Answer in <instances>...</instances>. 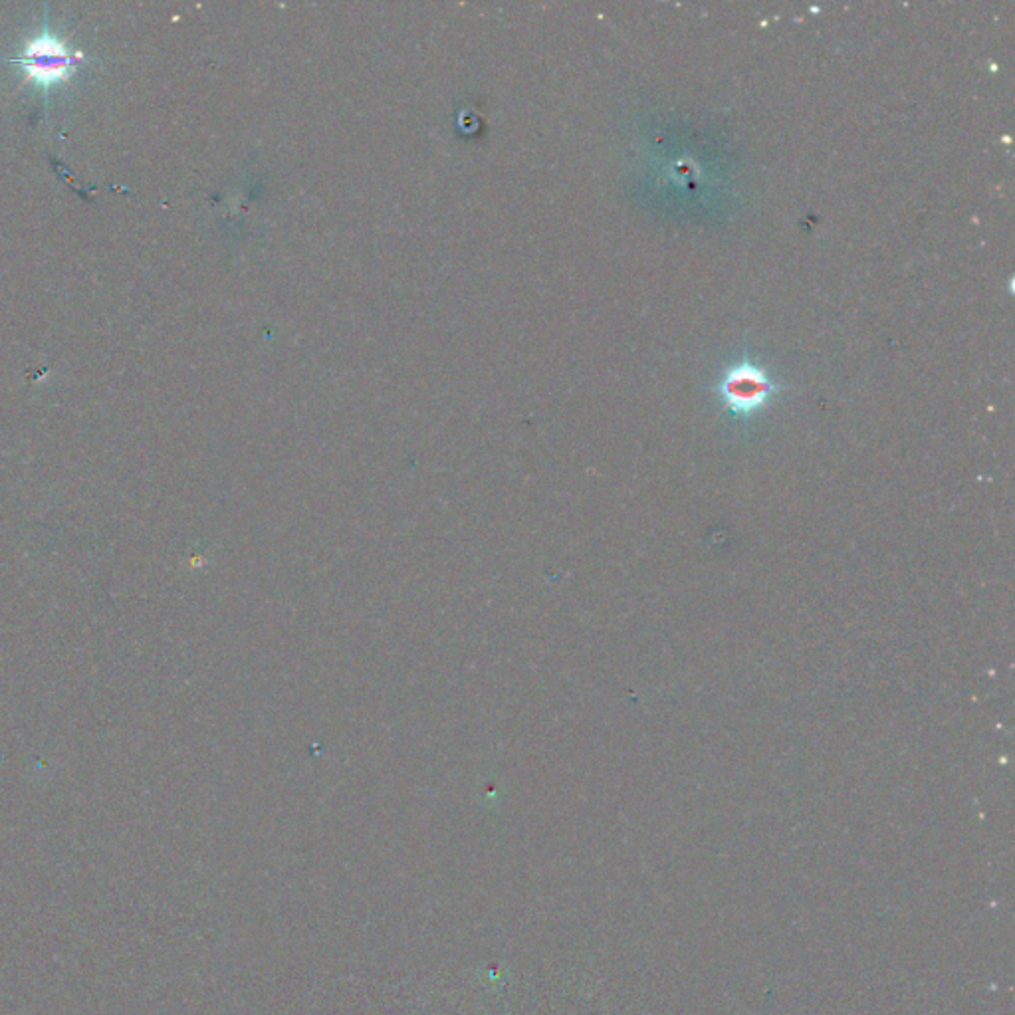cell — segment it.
<instances>
[{"label":"cell","mask_w":1015,"mask_h":1015,"mask_svg":"<svg viewBox=\"0 0 1015 1015\" xmlns=\"http://www.w3.org/2000/svg\"><path fill=\"white\" fill-rule=\"evenodd\" d=\"M80 60L82 54L72 50L60 36L52 34L50 30H42L24 44L16 64L22 68L30 82L50 90L62 82H68L76 74Z\"/></svg>","instance_id":"cell-2"},{"label":"cell","mask_w":1015,"mask_h":1015,"mask_svg":"<svg viewBox=\"0 0 1015 1015\" xmlns=\"http://www.w3.org/2000/svg\"><path fill=\"white\" fill-rule=\"evenodd\" d=\"M722 407L736 419H750L764 411L780 393V385L766 373V369L740 361L724 371L716 385Z\"/></svg>","instance_id":"cell-1"}]
</instances>
